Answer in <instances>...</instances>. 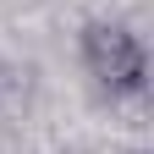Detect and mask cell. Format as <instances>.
<instances>
[{
	"mask_svg": "<svg viewBox=\"0 0 154 154\" xmlns=\"http://www.w3.org/2000/svg\"><path fill=\"white\" fill-rule=\"evenodd\" d=\"M77 61L105 99H143V88H149V50L127 22L88 17L77 33Z\"/></svg>",
	"mask_w": 154,
	"mask_h": 154,
	"instance_id": "6da1fadb",
	"label": "cell"
},
{
	"mask_svg": "<svg viewBox=\"0 0 154 154\" xmlns=\"http://www.w3.org/2000/svg\"><path fill=\"white\" fill-rule=\"evenodd\" d=\"M127 154H149V149H127Z\"/></svg>",
	"mask_w": 154,
	"mask_h": 154,
	"instance_id": "7a4b0ae2",
	"label": "cell"
}]
</instances>
